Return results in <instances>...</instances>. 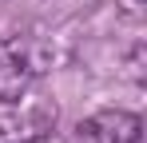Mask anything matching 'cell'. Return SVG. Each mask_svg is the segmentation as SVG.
<instances>
[{
	"mask_svg": "<svg viewBox=\"0 0 147 143\" xmlns=\"http://www.w3.org/2000/svg\"><path fill=\"white\" fill-rule=\"evenodd\" d=\"M52 64V48L40 36L28 32H12L0 36V103H20L32 84L48 72Z\"/></svg>",
	"mask_w": 147,
	"mask_h": 143,
	"instance_id": "cell-1",
	"label": "cell"
},
{
	"mask_svg": "<svg viewBox=\"0 0 147 143\" xmlns=\"http://www.w3.org/2000/svg\"><path fill=\"white\" fill-rule=\"evenodd\" d=\"M143 119L123 107H103L76 127V143H139Z\"/></svg>",
	"mask_w": 147,
	"mask_h": 143,
	"instance_id": "cell-2",
	"label": "cell"
},
{
	"mask_svg": "<svg viewBox=\"0 0 147 143\" xmlns=\"http://www.w3.org/2000/svg\"><path fill=\"white\" fill-rule=\"evenodd\" d=\"M52 127H56V107L32 103L16 115L0 119V143H24V139H36V135H48Z\"/></svg>",
	"mask_w": 147,
	"mask_h": 143,
	"instance_id": "cell-3",
	"label": "cell"
},
{
	"mask_svg": "<svg viewBox=\"0 0 147 143\" xmlns=\"http://www.w3.org/2000/svg\"><path fill=\"white\" fill-rule=\"evenodd\" d=\"M143 4H147V0H119V8L131 16V20H139V16H143Z\"/></svg>",
	"mask_w": 147,
	"mask_h": 143,
	"instance_id": "cell-4",
	"label": "cell"
},
{
	"mask_svg": "<svg viewBox=\"0 0 147 143\" xmlns=\"http://www.w3.org/2000/svg\"><path fill=\"white\" fill-rule=\"evenodd\" d=\"M24 143H64V139H60V135H52V131H48V135H36V139H24Z\"/></svg>",
	"mask_w": 147,
	"mask_h": 143,
	"instance_id": "cell-5",
	"label": "cell"
}]
</instances>
